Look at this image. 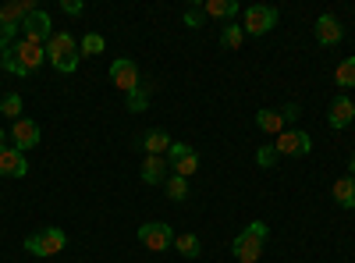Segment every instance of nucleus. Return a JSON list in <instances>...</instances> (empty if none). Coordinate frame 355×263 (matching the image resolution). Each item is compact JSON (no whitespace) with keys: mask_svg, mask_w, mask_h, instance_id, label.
<instances>
[{"mask_svg":"<svg viewBox=\"0 0 355 263\" xmlns=\"http://www.w3.org/2000/svg\"><path fill=\"white\" fill-rule=\"evenodd\" d=\"M43 50H46V61L61 71V75H71V71L78 68V61H82L78 43H75V36H68V33H53V36L43 43Z\"/></svg>","mask_w":355,"mask_h":263,"instance_id":"1","label":"nucleus"},{"mask_svg":"<svg viewBox=\"0 0 355 263\" xmlns=\"http://www.w3.org/2000/svg\"><path fill=\"white\" fill-rule=\"evenodd\" d=\"M64 246H68V235L61 228H43L25 239V253H33V256H57V253H64Z\"/></svg>","mask_w":355,"mask_h":263,"instance_id":"2","label":"nucleus"},{"mask_svg":"<svg viewBox=\"0 0 355 263\" xmlns=\"http://www.w3.org/2000/svg\"><path fill=\"white\" fill-rule=\"evenodd\" d=\"M274 25H277V8H266V4L245 8V22H242L245 36H266Z\"/></svg>","mask_w":355,"mask_h":263,"instance_id":"3","label":"nucleus"},{"mask_svg":"<svg viewBox=\"0 0 355 263\" xmlns=\"http://www.w3.org/2000/svg\"><path fill=\"white\" fill-rule=\"evenodd\" d=\"M139 242H142L146 249H153V253H164V249L174 246V231H171V224H164V221H146V224L139 228Z\"/></svg>","mask_w":355,"mask_h":263,"instance_id":"4","label":"nucleus"},{"mask_svg":"<svg viewBox=\"0 0 355 263\" xmlns=\"http://www.w3.org/2000/svg\"><path fill=\"white\" fill-rule=\"evenodd\" d=\"M110 82L128 96L132 90H139V85H142V78H139V65L132 61V57H117V61L110 65Z\"/></svg>","mask_w":355,"mask_h":263,"instance_id":"5","label":"nucleus"},{"mask_svg":"<svg viewBox=\"0 0 355 263\" xmlns=\"http://www.w3.org/2000/svg\"><path fill=\"white\" fill-rule=\"evenodd\" d=\"M11 53H15V61L28 71V75H33L43 61H46V50H43V43H33V40H25V36H18L15 40V46H8Z\"/></svg>","mask_w":355,"mask_h":263,"instance_id":"6","label":"nucleus"},{"mask_svg":"<svg viewBox=\"0 0 355 263\" xmlns=\"http://www.w3.org/2000/svg\"><path fill=\"white\" fill-rule=\"evenodd\" d=\"M274 150H277L281 157H306V153L313 150V139H309V132L284 128V132L277 135V142H274Z\"/></svg>","mask_w":355,"mask_h":263,"instance_id":"7","label":"nucleus"},{"mask_svg":"<svg viewBox=\"0 0 355 263\" xmlns=\"http://www.w3.org/2000/svg\"><path fill=\"white\" fill-rule=\"evenodd\" d=\"M40 139H43V132H40V125H36L33 118H18V121L11 125V142H15V150H18V153L36 150Z\"/></svg>","mask_w":355,"mask_h":263,"instance_id":"8","label":"nucleus"},{"mask_svg":"<svg viewBox=\"0 0 355 263\" xmlns=\"http://www.w3.org/2000/svg\"><path fill=\"white\" fill-rule=\"evenodd\" d=\"M18 33L25 36V40H33V43H46L50 36H53V22H50V15L46 11H33V15H28L21 25H18Z\"/></svg>","mask_w":355,"mask_h":263,"instance_id":"9","label":"nucleus"},{"mask_svg":"<svg viewBox=\"0 0 355 263\" xmlns=\"http://www.w3.org/2000/svg\"><path fill=\"white\" fill-rule=\"evenodd\" d=\"M231 253H234L239 263H256L263 256V239H256L252 231H239L234 242H231Z\"/></svg>","mask_w":355,"mask_h":263,"instance_id":"10","label":"nucleus"},{"mask_svg":"<svg viewBox=\"0 0 355 263\" xmlns=\"http://www.w3.org/2000/svg\"><path fill=\"white\" fill-rule=\"evenodd\" d=\"M313 33H316V43L320 46H338L345 40V25L334 15H320L316 25H313Z\"/></svg>","mask_w":355,"mask_h":263,"instance_id":"11","label":"nucleus"},{"mask_svg":"<svg viewBox=\"0 0 355 263\" xmlns=\"http://www.w3.org/2000/svg\"><path fill=\"white\" fill-rule=\"evenodd\" d=\"M0 174H4V178H25L28 174L25 153H18L15 146H4V150H0Z\"/></svg>","mask_w":355,"mask_h":263,"instance_id":"12","label":"nucleus"},{"mask_svg":"<svg viewBox=\"0 0 355 263\" xmlns=\"http://www.w3.org/2000/svg\"><path fill=\"white\" fill-rule=\"evenodd\" d=\"M139 178H142V185H164V182L171 178V164H167L164 157H146Z\"/></svg>","mask_w":355,"mask_h":263,"instance_id":"13","label":"nucleus"},{"mask_svg":"<svg viewBox=\"0 0 355 263\" xmlns=\"http://www.w3.org/2000/svg\"><path fill=\"white\" fill-rule=\"evenodd\" d=\"M352 118H355V103L348 100V93L334 96V100H331V110H327L331 128H348V125H352Z\"/></svg>","mask_w":355,"mask_h":263,"instance_id":"14","label":"nucleus"},{"mask_svg":"<svg viewBox=\"0 0 355 263\" xmlns=\"http://www.w3.org/2000/svg\"><path fill=\"white\" fill-rule=\"evenodd\" d=\"M171 135L164 132V128H153V132H146L142 135V150H146V157H164L167 150H171Z\"/></svg>","mask_w":355,"mask_h":263,"instance_id":"15","label":"nucleus"},{"mask_svg":"<svg viewBox=\"0 0 355 263\" xmlns=\"http://www.w3.org/2000/svg\"><path fill=\"white\" fill-rule=\"evenodd\" d=\"M331 196H334V203H338V207H345V210H355V178H352V174H345V178H338V182H334Z\"/></svg>","mask_w":355,"mask_h":263,"instance_id":"16","label":"nucleus"},{"mask_svg":"<svg viewBox=\"0 0 355 263\" xmlns=\"http://www.w3.org/2000/svg\"><path fill=\"white\" fill-rule=\"evenodd\" d=\"M36 11V4L33 0H15V4H0V18L4 22H11V25H21L28 15Z\"/></svg>","mask_w":355,"mask_h":263,"instance_id":"17","label":"nucleus"},{"mask_svg":"<svg viewBox=\"0 0 355 263\" xmlns=\"http://www.w3.org/2000/svg\"><path fill=\"white\" fill-rule=\"evenodd\" d=\"M284 118H281V110H259L256 114V128L263 132V135H281L284 132Z\"/></svg>","mask_w":355,"mask_h":263,"instance_id":"18","label":"nucleus"},{"mask_svg":"<svg viewBox=\"0 0 355 263\" xmlns=\"http://www.w3.org/2000/svg\"><path fill=\"white\" fill-rule=\"evenodd\" d=\"M202 11L206 18H234L239 15V0H206Z\"/></svg>","mask_w":355,"mask_h":263,"instance_id":"19","label":"nucleus"},{"mask_svg":"<svg viewBox=\"0 0 355 263\" xmlns=\"http://www.w3.org/2000/svg\"><path fill=\"white\" fill-rule=\"evenodd\" d=\"M171 249H178L185 260L202 256V242H199V235H192V231H189V235H174V246H171Z\"/></svg>","mask_w":355,"mask_h":263,"instance_id":"20","label":"nucleus"},{"mask_svg":"<svg viewBox=\"0 0 355 263\" xmlns=\"http://www.w3.org/2000/svg\"><path fill=\"white\" fill-rule=\"evenodd\" d=\"M242 43H245V28L234 25V22H227V25L220 28V46H224V50H239Z\"/></svg>","mask_w":355,"mask_h":263,"instance_id":"21","label":"nucleus"},{"mask_svg":"<svg viewBox=\"0 0 355 263\" xmlns=\"http://www.w3.org/2000/svg\"><path fill=\"white\" fill-rule=\"evenodd\" d=\"M334 82L341 85V90H352V85H355V57H345V61L338 65Z\"/></svg>","mask_w":355,"mask_h":263,"instance_id":"22","label":"nucleus"},{"mask_svg":"<svg viewBox=\"0 0 355 263\" xmlns=\"http://www.w3.org/2000/svg\"><path fill=\"white\" fill-rule=\"evenodd\" d=\"M196 171H199V153H189V157L171 164V174H178V178H192Z\"/></svg>","mask_w":355,"mask_h":263,"instance_id":"23","label":"nucleus"},{"mask_svg":"<svg viewBox=\"0 0 355 263\" xmlns=\"http://www.w3.org/2000/svg\"><path fill=\"white\" fill-rule=\"evenodd\" d=\"M103 46H107V40L100 33H85L82 43H78V53L82 57H93V53H103Z\"/></svg>","mask_w":355,"mask_h":263,"instance_id":"24","label":"nucleus"},{"mask_svg":"<svg viewBox=\"0 0 355 263\" xmlns=\"http://www.w3.org/2000/svg\"><path fill=\"white\" fill-rule=\"evenodd\" d=\"M146 107H150V85L142 82L139 90H132V93H128V110H132V114H139V110H146Z\"/></svg>","mask_w":355,"mask_h":263,"instance_id":"25","label":"nucleus"},{"mask_svg":"<svg viewBox=\"0 0 355 263\" xmlns=\"http://www.w3.org/2000/svg\"><path fill=\"white\" fill-rule=\"evenodd\" d=\"M164 185H167V196H171L174 203H182V199L189 196V178H178V174H171Z\"/></svg>","mask_w":355,"mask_h":263,"instance_id":"26","label":"nucleus"},{"mask_svg":"<svg viewBox=\"0 0 355 263\" xmlns=\"http://www.w3.org/2000/svg\"><path fill=\"white\" fill-rule=\"evenodd\" d=\"M0 114H4V118H11V121H18V118H21V96H18V93H8L4 100H0Z\"/></svg>","mask_w":355,"mask_h":263,"instance_id":"27","label":"nucleus"},{"mask_svg":"<svg viewBox=\"0 0 355 263\" xmlns=\"http://www.w3.org/2000/svg\"><path fill=\"white\" fill-rule=\"evenodd\" d=\"M15 40H18V25H11V22L0 18V50L15 46Z\"/></svg>","mask_w":355,"mask_h":263,"instance_id":"28","label":"nucleus"},{"mask_svg":"<svg viewBox=\"0 0 355 263\" xmlns=\"http://www.w3.org/2000/svg\"><path fill=\"white\" fill-rule=\"evenodd\" d=\"M0 68H4V71H11V75H18V78H28V71L15 61V53L11 50H4V53H0Z\"/></svg>","mask_w":355,"mask_h":263,"instance_id":"29","label":"nucleus"},{"mask_svg":"<svg viewBox=\"0 0 355 263\" xmlns=\"http://www.w3.org/2000/svg\"><path fill=\"white\" fill-rule=\"evenodd\" d=\"M277 157H281V153L274 150V142H270V146H259V150H256V164H259V167H274Z\"/></svg>","mask_w":355,"mask_h":263,"instance_id":"30","label":"nucleus"},{"mask_svg":"<svg viewBox=\"0 0 355 263\" xmlns=\"http://www.w3.org/2000/svg\"><path fill=\"white\" fill-rule=\"evenodd\" d=\"M189 153H196L189 142H171V150H167V160L174 164V160H182V157H189Z\"/></svg>","mask_w":355,"mask_h":263,"instance_id":"31","label":"nucleus"},{"mask_svg":"<svg viewBox=\"0 0 355 263\" xmlns=\"http://www.w3.org/2000/svg\"><path fill=\"white\" fill-rule=\"evenodd\" d=\"M206 22V11H202V4H192L189 11H185V25L189 28H196V25H202Z\"/></svg>","mask_w":355,"mask_h":263,"instance_id":"32","label":"nucleus"},{"mask_svg":"<svg viewBox=\"0 0 355 263\" xmlns=\"http://www.w3.org/2000/svg\"><path fill=\"white\" fill-rule=\"evenodd\" d=\"M299 114H302V107H299V103H284V107H281V118H284V121H295Z\"/></svg>","mask_w":355,"mask_h":263,"instance_id":"33","label":"nucleus"},{"mask_svg":"<svg viewBox=\"0 0 355 263\" xmlns=\"http://www.w3.org/2000/svg\"><path fill=\"white\" fill-rule=\"evenodd\" d=\"M245 231H252V235H256V239H263V242H266V235H270V228H266L263 221H252Z\"/></svg>","mask_w":355,"mask_h":263,"instance_id":"34","label":"nucleus"},{"mask_svg":"<svg viewBox=\"0 0 355 263\" xmlns=\"http://www.w3.org/2000/svg\"><path fill=\"white\" fill-rule=\"evenodd\" d=\"M61 8H64V15H82L85 11L82 0H61Z\"/></svg>","mask_w":355,"mask_h":263,"instance_id":"35","label":"nucleus"},{"mask_svg":"<svg viewBox=\"0 0 355 263\" xmlns=\"http://www.w3.org/2000/svg\"><path fill=\"white\" fill-rule=\"evenodd\" d=\"M4 146H8V132H4V128H0V150H4Z\"/></svg>","mask_w":355,"mask_h":263,"instance_id":"36","label":"nucleus"},{"mask_svg":"<svg viewBox=\"0 0 355 263\" xmlns=\"http://www.w3.org/2000/svg\"><path fill=\"white\" fill-rule=\"evenodd\" d=\"M348 171H352V178H355V153H352V164H348Z\"/></svg>","mask_w":355,"mask_h":263,"instance_id":"37","label":"nucleus"}]
</instances>
